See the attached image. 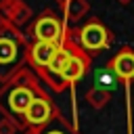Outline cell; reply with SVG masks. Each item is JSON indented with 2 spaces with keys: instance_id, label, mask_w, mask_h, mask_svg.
<instances>
[{
  "instance_id": "8fae6325",
  "label": "cell",
  "mask_w": 134,
  "mask_h": 134,
  "mask_svg": "<svg viewBox=\"0 0 134 134\" xmlns=\"http://www.w3.org/2000/svg\"><path fill=\"white\" fill-rule=\"evenodd\" d=\"M84 98H86V103H88L92 109L98 111V109H105V107L109 105V100H111V90L100 88V86H92V88L86 90Z\"/></svg>"
},
{
  "instance_id": "7a4b0ae2",
  "label": "cell",
  "mask_w": 134,
  "mask_h": 134,
  "mask_svg": "<svg viewBox=\"0 0 134 134\" xmlns=\"http://www.w3.org/2000/svg\"><path fill=\"white\" fill-rule=\"evenodd\" d=\"M29 40L25 31L0 23V82H6L15 71L25 67V48Z\"/></svg>"
},
{
  "instance_id": "9c48e42d",
  "label": "cell",
  "mask_w": 134,
  "mask_h": 134,
  "mask_svg": "<svg viewBox=\"0 0 134 134\" xmlns=\"http://www.w3.org/2000/svg\"><path fill=\"white\" fill-rule=\"evenodd\" d=\"M21 134H80V130H75L73 124L67 121V117L61 113L52 121H48V124H44L40 128H27Z\"/></svg>"
},
{
  "instance_id": "5b68a950",
  "label": "cell",
  "mask_w": 134,
  "mask_h": 134,
  "mask_svg": "<svg viewBox=\"0 0 134 134\" xmlns=\"http://www.w3.org/2000/svg\"><path fill=\"white\" fill-rule=\"evenodd\" d=\"M25 36L29 42H52L59 44L63 36V17H59L52 8H44L25 27Z\"/></svg>"
},
{
  "instance_id": "8992f818",
  "label": "cell",
  "mask_w": 134,
  "mask_h": 134,
  "mask_svg": "<svg viewBox=\"0 0 134 134\" xmlns=\"http://www.w3.org/2000/svg\"><path fill=\"white\" fill-rule=\"evenodd\" d=\"M61 113H63V111L57 107V103L50 98V94L38 96V98L29 105V109L25 111V115H23V119H21L23 130H27V128H40V126L52 121L54 117H59Z\"/></svg>"
},
{
  "instance_id": "5bb4252c",
  "label": "cell",
  "mask_w": 134,
  "mask_h": 134,
  "mask_svg": "<svg viewBox=\"0 0 134 134\" xmlns=\"http://www.w3.org/2000/svg\"><path fill=\"white\" fill-rule=\"evenodd\" d=\"M54 2H57V6H59L61 10H65V8H67V2H69V0H54Z\"/></svg>"
},
{
  "instance_id": "3957f363",
  "label": "cell",
  "mask_w": 134,
  "mask_h": 134,
  "mask_svg": "<svg viewBox=\"0 0 134 134\" xmlns=\"http://www.w3.org/2000/svg\"><path fill=\"white\" fill-rule=\"evenodd\" d=\"M105 69H109L117 82L124 84L126 92V124H128V134H134V124H132V82H134V48L132 46H119L117 52L107 61Z\"/></svg>"
},
{
  "instance_id": "7c38bea8",
  "label": "cell",
  "mask_w": 134,
  "mask_h": 134,
  "mask_svg": "<svg viewBox=\"0 0 134 134\" xmlns=\"http://www.w3.org/2000/svg\"><path fill=\"white\" fill-rule=\"evenodd\" d=\"M96 86H100V88H107V90H111V88H115V84H117V77L109 71V69H103V71H98V77H96Z\"/></svg>"
},
{
  "instance_id": "6da1fadb",
  "label": "cell",
  "mask_w": 134,
  "mask_h": 134,
  "mask_svg": "<svg viewBox=\"0 0 134 134\" xmlns=\"http://www.w3.org/2000/svg\"><path fill=\"white\" fill-rule=\"evenodd\" d=\"M48 92L42 86V80L25 65L19 71H15L6 82L0 84V115L15 121L23 132V115L29 109V105L38 96H46Z\"/></svg>"
},
{
  "instance_id": "30bf717a",
  "label": "cell",
  "mask_w": 134,
  "mask_h": 134,
  "mask_svg": "<svg viewBox=\"0 0 134 134\" xmlns=\"http://www.w3.org/2000/svg\"><path fill=\"white\" fill-rule=\"evenodd\" d=\"M90 13V2L88 0H69L67 8L63 10V23H77Z\"/></svg>"
},
{
  "instance_id": "ba28073f",
  "label": "cell",
  "mask_w": 134,
  "mask_h": 134,
  "mask_svg": "<svg viewBox=\"0 0 134 134\" xmlns=\"http://www.w3.org/2000/svg\"><path fill=\"white\" fill-rule=\"evenodd\" d=\"M31 19H34V10L25 0H0V23L21 29L27 27Z\"/></svg>"
},
{
  "instance_id": "9a60e30c",
  "label": "cell",
  "mask_w": 134,
  "mask_h": 134,
  "mask_svg": "<svg viewBox=\"0 0 134 134\" xmlns=\"http://www.w3.org/2000/svg\"><path fill=\"white\" fill-rule=\"evenodd\" d=\"M117 2H119V4H121V6H128V4H130V2H132V0H117Z\"/></svg>"
},
{
  "instance_id": "277c9868",
  "label": "cell",
  "mask_w": 134,
  "mask_h": 134,
  "mask_svg": "<svg viewBox=\"0 0 134 134\" xmlns=\"http://www.w3.org/2000/svg\"><path fill=\"white\" fill-rule=\"evenodd\" d=\"M73 36H75L77 44H80L90 57L100 54V52L107 50V48L113 44V40H115L113 31H111L98 17H88V19L84 21V25L73 27Z\"/></svg>"
},
{
  "instance_id": "52a82bcc",
  "label": "cell",
  "mask_w": 134,
  "mask_h": 134,
  "mask_svg": "<svg viewBox=\"0 0 134 134\" xmlns=\"http://www.w3.org/2000/svg\"><path fill=\"white\" fill-rule=\"evenodd\" d=\"M57 50H59V44H52V42H29L25 48V65L42 80Z\"/></svg>"
},
{
  "instance_id": "4fadbf2b",
  "label": "cell",
  "mask_w": 134,
  "mask_h": 134,
  "mask_svg": "<svg viewBox=\"0 0 134 134\" xmlns=\"http://www.w3.org/2000/svg\"><path fill=\"white\" fill-rule=\"evenodd\" d=\"M19 132H21V128L15 121H10L6 117H0V134H19Z\"/></svg>"
}]
</instances>
